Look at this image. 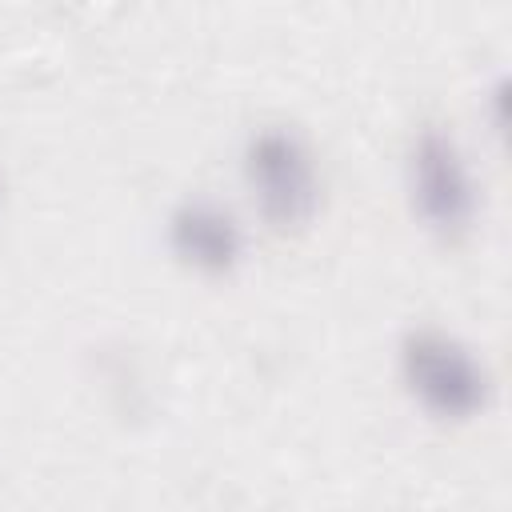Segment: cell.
I'll return each instance as SVG.
<instances>
[{"instance_id":"cell-1","label":"cell","mask_w":512,"mask_h":512,"mask_svg":"<svg viewBox=\"0 0 512 512\" xmlns=\"http://www.w3.org/2000/svg\"><path fill=\"white\" fill-rule=\"evenodd\" d=\"M404 376L412 384V392L440 416H468L484 404L488 396V372L480 368V360L444 332L420 328L408 332L404 340Z\"/></svg>"},{"instance_id":"cell-4","label":"cell","mask_w":512,"mask_h":512,"mask_svg":"<svg viewBox=\"0 0 512 512\" xmlns=\"http://www.w3.org/2000/svg\"><path fill=\"white\" fill-rule=\"evenodd\" d=\"M168 240L176 256L204 272H224L240 256V228L232 212L212 200H184L168 220Z\"/></svg>"},{"instance_id":"cell-2","label":"cell","mask_w":512,"mask_h":512,"mask_svg":"<svg viewBox=\"0 0 512 512\" xmlns=\"http://www.w3.org/2000/svg\"><path fill=\"white\" fill-rule=\"evenodd\" d=\"M248 184L260 200V212L276 224H300L316 208V168L308 148L288 128H264L248 144Z\"/></svg>"},{"instance_id":"cell-3","label":"cell","mask_w":512,"mask_h":512,"mask_svg":"<svg viewBox=\"0 0 512 512\" xmlns=\"http://www.w3.org/2000/svg\"><path fill=\"white\" fill-rule=\"evenodd\" d=\"M408 180H412V204L416 212L444 236H456L472 224L476 216V188L468 176V164L456 148L452 136L424 128L412 144L408 160Z\"/></svg>"}]
</instances>
